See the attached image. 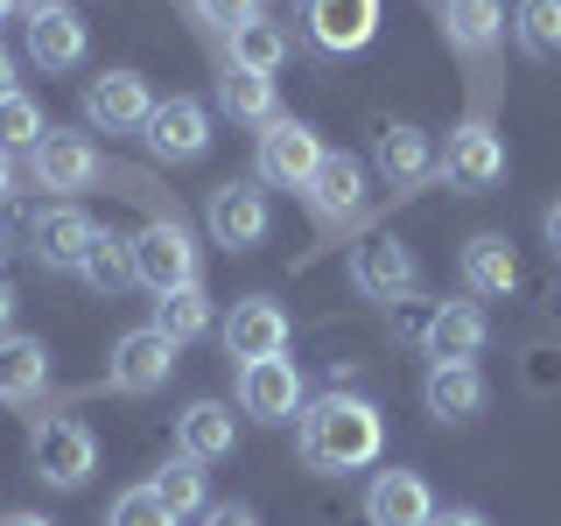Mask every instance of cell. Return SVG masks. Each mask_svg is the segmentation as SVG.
Masks as SVG:
<instances>
[{
  "label": "cell",
  "instance_id": "603a6c76",
  "mask_svg": "<svg viewBox=\"0 0 561 526\" xmlns=\"http://www.w3.org/2000/svg\"><path fill=\"white\" fill-rule=\"evenodd\" d=\"M175 449L197 456V464H218V456L239 449V421L225 414V400H197V408L175 414Z\"/></svg>",
  "mask_w": 561,
  "mask_h": 526
},
{
  "label": "cell",
  "instance_id": "484cf974",
  "mask_svg": "<svg viewBox=\"0 0 561 526\" xmlns=\"http://www.w3.org/2000/svg\"><path fill=\"white\" fill-rule=\"evenodd\" d=\"M505 28V8L499 0H443V35L456 57H484Z\"/></svg>",
  "mask_w": 561,
  "mask_h": 526
},
{
  "label": "cell",
  "instance_id": "3957f363",
  "mask_svg": "<svg viewBox=\"0 0 561 526\" xmlns=\"http://www.w3.org/2000/svg\"><path fill=\"white\" fill-rule=\"evenodd\" d=\"M134 281L148 295H175V288H190L197 281V239H190V225L175 218H148L134 232Z\"/></svg>",
  "mask_w": 561,
  "mask_h": 526
},
{
  "label": "cell",
  "instance_id": "8d00e7d4",
  "mask_svg": "<svg viewBox=\"0 0 561 526\" xmlns=\"http://www.w3.org/2000/svg\"><path fill=\"white\" fill-rule=\"evenodd\" d=\"M540 232H548V253L561 260V204H548V218H540Z\"/></svg>",
  "mask_w": 561,
  "mask_h": 526
},
{
  "label": "cell",
  "instance_id": "7c38bea8",
  "mask_svg": "<svg viewBox=\"0 0 561 526\" xmlns=\"http://www.w3.org/2000/svg\"><path fill=\"white\" fill-rule=\"evenodd\" d=\"M435 175H449V190H463V197H478V190H491L505 175V140L491 119H463V127L449 134V155H443V169Z\"/></svg>",
  "mask_w": 561,
  "mask_h": 526
},
{
  "label": "cell",
  "instance_id": "30bf717a",
  "mask_svg": "<svg viewBox=\"0 0 561 526\" xmlns=\"http://www.w3.org/2000/svg\"><path fill=\"white\" fill-rule=\"evenodd\" d=\"M351 281H358V295H373V302H408L421 288V260H414L408 239L379 232V239H365L358 253H351Z\"/></svg>",
  "mask_w": 561,
  "mask_h": 526
},
{
  "label": "cell",
  "instance_id": "52a82bcc",
  "mask_svg": "<svg viewBox=\"0 0 561 526\" xmlns=\"http://www.w3.org/2000/svg\"><path fill=\"white\" fill-rule=\"evenodd\" d=\"M148 113H154V92H148V78L127 70V64L99 70V78L84 84V119H92V134H140Z\"/></svg>",
  "mask_w": 561,
  "mask_h": 526
},
{
  "label": "cell",
  "instance_id": "2e32d148",
  "mask_svg": "<svg viewBox=\"0 0 561 526\" xmlns=\"http://www.w3.org/2000/svg\"><path fill=\"white\" fill-rule=\"evenodd\" d=\"M365 519L373 526H435V491L421 470H379L373 484H365Z\"/></svg>",
  "mask_w": 561,
  "mask_h": 526
},
{
  "label": "cell",
  "instance_id": "d590c367",
  "mask_svg": "<svg viewBox=\"0 0 561 526\" xmlns=\"http://www.w3.org/2000/svg\"><path fill=\"white\" fill-rule=\"evenodd\" d=\"M14 309H22V295L0 281V338H14Z\"/></svg>",
  "mask_w": 561,
  "mask_h": 526
},
{
  "label": "cell",
  "instance_id": "277c9868",
  "mask_svg": "<svg viewBox=\"0 0 561 526\" xmlns=\"http://www.w3.org/2000/svg\"><path fill=\"white\" fill-rule=\"evenodd\" d=\"M267 225H274V204H267L260 183L225 175V183L204 197V232H210V245H225V253H253V245L267 239Z\"/></svg>",
  "mask_w": 561,
  "mask_h": 526
},
{
  "label": "cell",
  "instance_id": "44dd1931",
  "mask_svg": "<svg viewBox=\"0 0 561 526\" xmlns=\"http://www.w3.org/2000/svg\"><path fill=\"white\" fill-rule=\"evenodd\" d=\"M373 162H379V175H386L393 190H421L435 169H443V155H435V140L421 134V127H408V119H400V127H386V134L373 140Z\"/></svg>",
  "mask_w": 561,
  "mask_h": 526
},
{
  "label": "cell",
  "instance_id": "f546056e",
  "mask_svg": "<svg viewBox=\"0 0 561 526\" xmlns=\"http://www.w3.org/2000/svg\"><path fill=\"white\" fill-rule=\"evenodd\" d=\"M232 64H239V70H260V78H274V70L288 64V28L267 22V14L239 22V28H232Z\"/></svg>",
  "mask_w": 561,
  "mask_h": 526
},
{
  "label": "cell",
  "instance_id": "6da1fadb",
  "mask_svg": "<svg viewBox=\"0 0 561 526\" xmlns=\"http://www.w3.org/2000/svg\"><path fill=\"white\" fill-rule=\"evenodd\" d=\"M295 443H302V464L309 470L344 478V470L379 464L386 421H379V408L365 393H337V386H330L323 400H302V414H295Z\"/></svg>",
  "mask_w": 561,
  "mask_h": 526
},
{
  "label": "cell",
  "instance_id": "e0dca14e",
  "mask_svg": "<svg viewBox=\"0 0 561 526\" xmlns=\"http://www.w3.org/2000/svg\"><path fill=\"white\" fill-rule=\"evenodd\" d=\"M302 22H309V43L323 49V57H351V49L373 43V28H379V0H309Z\"/></svg>",
  "mask_w": 561,
  "mask_h": 526
},
{
  "label": "cell",
  "instance_id": "f35d334b",
  "mask_svg": "<svg viewBox=\"0 0 561 526\" xmlns=\"http://www.w3.org/2000/svg\"><path fill=\"white\" fill-rule=\"evenodd\" d=\"M8 92H22V84H14V49L0 43V99H8Z\"/></svg>",
  "mask_w": 561,
  "mask_h": 526
},
{
  "label": "cell",
  "instance_id": "9c48e42d",
  "mask_svg": "<svg viewBox=\"0 0 561 526\" xmlns=\"http://www.w3.org/2000/svg\"><path fill=\"white\" fill-rule=\"evenodd\" d=\"M28 175H35V190H64V197H70V190H99L105 183V155L84 134L57 127V134H43L28 148Z\"/></svg>",
  "mask_w": 561,
  "mask_h": 526
},
{
  "label": "cell",
  "instance_id": "d6986e66",
  "mask_svg": "<svg viewBox=\"0 0 561 526\" xmlns=\"http://www.w3.org/2000/svg\"><path fill=\"white\" fill-rule=\"evenodd\" d=\"M302 197H309V210L323 225H351L365 210V162L358 155H323V169L309 175Z\"/></svg>",
  "mask_w": 561,
  "mask_h": 526
},
{
  "label": "cell",
  "instance_id": "5bb4252c",
  "mask_svg": "<svg viewBox=\"0 0 561 526\" xmlns=\"http://www.w3.org/2000/svg\"><path fill=\"white\" fill-rule=\"evenodd\" d=\"M28 64L35 70H49V78H64V70H78L84 64V49H92V28H84V14L78 8H43V14H28Z\"/></svg>",
  "mask_w": 561,
  "mask_h": 526
},
{
  "label": "cell",
  "instance_id": "7bdbcfd3",
  "mask_svg": "<svg viewBox=\"0 0 561 526\" xmlns=\"http://www.w3.org/2000/svg\"><path fill=\"white\" fill-rule=\"evenodd\" d=\"M22 8H28V14H43V8H70V0H22Z\"/></svg>",
  "mask_w": 561,
  "mask_h": 526
},
{
  "label": "cell",
  "instance_id": "ffe728a7",
  "mask_svg": "<svg viewBox=\"0 0 561 526\" xmlns=\"http://www.w3.org/2000/svg\"><path fill=\"white\" fill-rule=\"evenodd\" d=\"M484 400H491V386L478 365H428V379H421V408H428L435 421H478L484 414Z\"/></svg>",
  "mask_w": 561,
  "mask_h": 526
},
{
  "label": "cell",
  "instance_id": "e575fe53",
  "mask_svg": "<svg viewBox=\"0 0 561 526\" xmlns=\"http://www.w3.org/2000/svg\"><path fill=\"white\" fill-rule=\"evenodd\" d=\"M197 526H260V513H253V505H239V499H225V505H204Z\"/></svg>",
  "mask_w": 561,
  "mask_h": 526
},
{
  "label": "cell",
  "instance_id": "5b68a950",
  "mask_svg": "<svg viewBox=\"0 0 561 526\" xmlns=\"http://www.w3.org/2000/svg\"><path fill=\"white\" fill-rule=\"evenodd\" d=\"M323 169V140L302 119H267L253 140V175L267 190H309V175Z\"/></svg>",
  "mask_w": 561,
  "mask_h": 526
},
{
  "label": "cell",
  "instance_id": "ac0fdd59",
  "mask_svg": "<svg viewBox=\"0 0 561 526\" xmlns=\"http://www.w3.org/2000/svg\"><path fill=\"white\" fill-rule=\"evenodd\" d=\"M484 338H491V323H484L478 302H435L428 330H421V351H428L435 365H478Z\"/></svg>",
  "mask_w": 561,
  "mask_h": 526
},
{
  "label": "cell",
  "instance_id": "ba28073f",
  "mask_svg": "<svg viewBox=\"0 0 561 526\" xmlns=\"http://www.w3.org/2000/svg\"><path fill=\"white\" fill-rule=\"evenodd\" d=\"M140 140H148V155L169 162V169L204 162L210 155V105L204 99H162L148 113V127H140Z\"/></svg>",
  "mask_w": 561,
  "mask_h": 526
},
{
  "label": "cell",
  "instance_id": "d6a6232c",
  "mask_svg": "<svg viewBox=\"0 0 561 526\" xmlns=\"http://www.w3.org/2000/svg\"><path fill=\"white\" fill-rule=\"evenodd\" d=\"M105 526H183V519H175L148 484H127L113 505H105Z\"/></svg>",
  "mask_w": 561,
  "mask_h": 526
},
{
  "label": "cell",
  "instance_id": "b9f144b4",
  "mask_svg": "<svg viewBox=\"0 0 561 526\" xmlns=\"http://www.w3.org/2000/svg\"><path fill=\"white\" fill-rule=\"evenodd\" d=\"M14 14H22V0H0V28H8V22H14Z\"/></svg>",
  "mask_w": 561,
  "mask_h": 526
},
{
  "label": "cell",
  "instance_id": "7402d4cb",
  "mask_svg": "<svg viewBox=\"0 0 561 526\" xmlns=\"http://www.w3.org/2000/svg\"><path fill=\"white\" fill-rule=\"evenodd\" d=\"M49 393V344L43 338H0V400L8 408H35Z\"/></svg>",
  "mask_w": 561,
  "mask_h": 526
},
{
  "label": "cell",
  "instance_id": "9a60e30c",
  "mask_svg": "<svg viewBox=\"0 0 561 526\" xmlns=\"http://www.w3.org/2000/svg\"><path fill=\"white\" fill-rule=\"evenodd\" d=\"M92 239H99V225L84 218L78 204H49V210H35V225H28V253L43 260L49 274H78V260H84Z\"/></svg>",
  "mask_w": 561,
  "mask_h": 526
},
{
  "label": "cell",
  "instance_id": "cb8c5ba5",
  "mask_svg": "<svg viewBox=\"0 0 561 526\" xmlns=\"http://www.w3.org/2000/svg\"><path fill=\"white\" fill-rule=\"evenodd\" d=\"M456 274H463L470 295H513L519 288V260H513V245H505L499 232H478V239H470L463 260H456Z\"/></svg>",
  "mask_w": 561,
  "mask_h": 526
},
{
  "label": "cell",
  "instance_id": "1f68e13d",
  "mask_svg": "<svg viewBox=\"0 0 561 526\" xmlns=\"http://www.w3.org/2000/svg\"><path fill=\"white\" fill-rule=\"evenodd\" d=\"M43 134H49V119H43V105H35L28 92H8V99H0V155L35 148Z\"/></svg>",
  "mask_w": 561,
  "mask_h": 526
},
{
  "label": "cell",
  "instance_id": "4dcf8cb0",
  "mask_svg": "<svg viewBox=\"0 0 561 526\" xmlns=\"http://www.w3.org/2000/svg\"><path fill=\"white\" fill-rule=\"evenodd\" d=\"M513 35H519L526 57H561V0H519Z\"/></svg>",
  "mask_w": 561,
  "mask_h": 526
},
{
  "label": "cell",
  "instance_id": "8992f818",
  "mask_svg": "<svg viewBox=\"0 0 561 526\" xmlns=\"http://www.w3.org/2000/svg\"><path fill=\"white\" fill-rule=\"evenodd\" d=\"M105 379H113V393H127V400L162 393V386L175 379V344H169L154 323H140V330H127V338L113 344V358H105Z\"/></svg>",
  "mask_w": 561,
  "mask_h": 526
},
{
  "label": "cell",
  "instance_id": "7a4b0ae2",
  "mask_svg": "<svg viewBox=\"0 0 561 526\" xmlns=\"http://www.w3.org/2000/svg\"><path fill=\"white\" fill-rule=\"evenodd\" d=\"M28 464L49 491H84L99 470V435L84 428L78 414H43L28 435Z\"/></svg>",
  "mask_w": 561,
  "mask_h": 526
},
{
  "label": "cell",
  "instance_id": "74e56055",
  "mask_svg": "<svg viewBox=\"0 0 561 526\" xmlns=\"http://www.w3.org/2000/svg\"><path fill=\"white\" fill-rule=\"evenodd\" d=\"M435 526H491V519L470 513V505H456V513H435Z\"/></svg>",
  "mask_w": 561,
  "mask_h": 526
},
{
  "label": "cell",
  "instance_id": "d4e9b609",
  "mask_svg": "<svg viewBox=\"0 0 561 526\" xmlns=\"http://www.w3.org/2000/svg\"><path fill=\"white\" fill-rule=\"evenodd\" d=\"M218 105H225V119H239V127H267V119H280L274 78H260V70H239V64H225Z\"/></svg>",
  "mask_w": 561,
  "mask_h": 526
},
{
  "label": "cell",
  "instance_id": "f1b7e54d",
  "mask_svg": "<svg viewBox=\"0 0 561 526\" xmlns=\"http://www.w3.org/2000/svg\"><path fill=\"white\" fill-rule=\"evenodd\" d=\"M148 491H154V499H162V505H169V513H175V519H197V513H204V505H210V484H204V464H197V456H183V449H175V456H169V464H162V470H154V478H148Z\"/></svg>",
  "mask_w": 561,
  "mask_h": 526
},
{
  "label": "cell",
  "instance_id": "4316f807",
  "mask_svg": "<svg viewBox=\"0 0 561 526\" xmlns=\"http://www.w3.org/2000/svg\"><path fill=\"white\" fill-rule=\"evenodd\" d=\"M148 323L162 330L175 351L210 338V295H204V281H190V288H175V295H154V316H148Z\"/></svg>",
  "mask_w": 561,
  "mask_h": 526
},
{
  "label": "cell",
  "instance_id": "60d3db41",
  "mask_svg": "<svg viewBox=\"0 0 561 526\" xmlns=\"http://www.w3.org/2000/svg\"><path fill=\"white\" fill-rule=\"evenodd\" d=\"M0 526H57V519H43V513H8Z\"/></svg>",
  "mask_w": 561,
  "mask_h": 526
},
{
  "label": "cell",
  "instance_id": "836d02e7",
  "mask_svg": "<svg viewBox=\"0 0 561 526\" xmlns=\"http://www.w3.org/2000/svg\"><path fill=\"white\" fill-rule=\"evenodd\" d=\"M190 8H197V22L239 28V22H253V14H260V0H190Z\"/></svg>",
  "mask_w": 561,
  "mask_h": 526
},
{
  "label": "cell",
  "instance_id": "83f0119b",
  "mask_svg": "<svg viewBox=\"0 0 561 526\" xmlns=\"http://www.w3.org/2000/svg\"><path fill=\"white\" fill-rule=\"evenodd\" d=\"M78 281H84L92 295H119V288L134 281V239H127V232H105V225H99V239L84 245V260H78Z\"/></svg>",
  "mask_w": 561,
  "mask_h": 526
},
{
  "label": "cell",
  "instance_id": "8fae6325",
  "mask_svg": "<svg viewBox=\"0 0 561 526\" xmlns=\"http://www.w3.org/2000/svg\"><path fill=\"white\" fill-rule=\"evenodd\" d=\"M239 414H253L260 428H280V421L302 414V373L288 358H253L239 365Z\"/></svg>",
  "mask_w": 561,
  "mask_h": 526
},
{
  "label": "cell",
  "instance_id": "4fadbf2b",
  "mask_svg": "<svg viewBox=\"0 0 561 526\" xmlns=\"http://www.w3.org/2000/svg\"><path fill=\"white\" fill-rule=\"evenodd\" d=\"M225 351H232L239 365L288 358V309H280L274 295H245V302L225 316Z\"/></svg>",
  "mask_w": 561,
  "mask_h": 526
},
{
  "label": "cell",
  "instance_id": "ab89813d",
  "mask_svg": "<svg viewBox=\"0 0 561 526\" xmlns=\"http://www.w3.org/2000/svg\"><path fill=\"white\" fill-rule=\"evenodd\" d=\"M8 197H14V162L0 155V204H8Z\"/></svg>",
  "mask_w": 561,
  "mask_h": 526
}]
</instances>
